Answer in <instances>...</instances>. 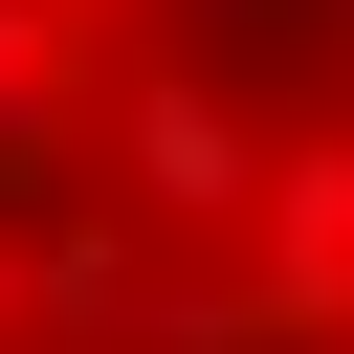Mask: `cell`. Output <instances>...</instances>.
Instances as JSON below:
<instances>
[{
	"instance_id": "cell-1",
	"label": "cell",
	"mask_w": 354,
	"mask_h": 354,
	"mask_svg": "<svg viewBox=\"0 0 354 354\" xmlns=\"http://www.w3.org/2000/svg\"><path fill=\"white\" fill-rule=\"evenodd\" d=\"M266 155H288V133H243V88H199V66H133V88H111V199H133V221H243Z\"/></svg>"
},
{
	"instance_id": "cell-3",
	"label": "cell",
	"mask_w": 354,
	"mask_h": 354,
	"mask_svg": "<svg viewBox=\"0 0 354 354\" xmlns=\"http://www.w3.org/2000/svg\"><path fill=\"white\" fill-rule=\"evenodd\" d=\"M66 22H88V44H111V22H133V0H66Z\"/></svg>"
},
{
	"instance_id": "cell-2",
	"label": "cell",
	"mask_w": 354,
	"mask_h": 354,
	"mask_svg": "<svg viewBox=\"0 0 354 354\" xmlns=\"http://www.w3.org/2000/svg\"><path fill=\"white\" fill-rule=\"evenodd\" d=\"M0 332H44V266H0Z\"/></svg>"
}]
</instances>
